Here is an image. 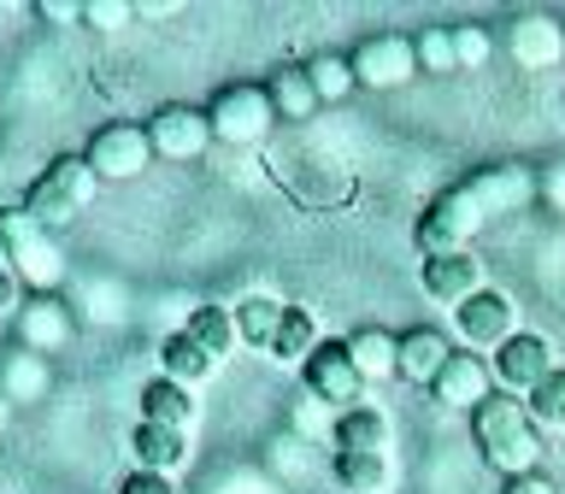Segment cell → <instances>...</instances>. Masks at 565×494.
<instances>
[{
  "instance_id": "6da1fadb",
  "label": "cell",
  "mask_w": 565,
  "mask_h": 494,
  "mask_svg": "<svg viewBox=\"0 0 565 494\" xmlns=\"http://www.w3.org/2000/svg\"><path fill=\"white\" fill-rule=\"evenodd\" d=\"M471 441H477V453H483V465L501 471V476L542 471V430H536V418H530V406L512 400V395H494V400L477 406Z\"/></svg>"
},
{
  "instance_id": "7a4b0ae2",
  "label": "cell",
  "mask_w": 565,
  "mask_h": 494,
  "mask_svg": "<svg viewBox=\"0 0 565 494\" xmlns=\"http://www.w3.org/2000/svg\"><path fill=\"white\" fill-rule=\"evenodd\" d=\"M0 265L18 277V289L53 294L65 282V254L24 206H0Z\"/></svg>"
},
{
  "instance_id": "3957f363",
  "label": "cell",
  "mask_w": 565,
  "mask_h": 494,
  "mask_svg": "<svg viewBox=\"0 0 565 494\" xmlns=\"http://www.w3.org/2000/svg\"><path fill=\"white\" fill-rule=\"evenodd\" d=\"M483 224H489V212L477 206V194L466 183H454V189H441L436 201L418 212L413 247H418L424 259H430V254H466V247L483 236Z\"/></svg>"
},
{
  "instance_id": "277c9868",
  "label": "cell",
  "mask_w": 565,
  "mask_h": 494,
  "mask_svg": "<svg viewBox=\"0 0 565 494\" xmlns=\"http://www.w3.org/2000/svg\"><path fill=\"white\" fill-rule=\"evenodd\" d=\"M88 201H95V171H88V159H83V153L47 159V171L24 189V212H30V218L42 224V229L71 224Z\"/></svg>"
},
{
  "instance_id": "5b68a950",
  "label": "cell",
  "mask_w": 565,
  "mask_h": 494,
  "mask_svg": "<svg viewBox=\"0 0 565 494\" xmlns=\"http://www.w3.org/2000/svg\"><path fill=\"white\" fill-rule=\"evenodd\" d=\"M206 124H212V141H224V148H259L277 124V106L265 95V83H230L212 95Z\"/></svg>"
},
{
  "instance_id": "8992f818",
  "label": "cell",
  "mask_w": 565,
  "mask_h": 494,
  "mask_svg": "<svg viewBox=\"0 0 565 494\" xmlns=\"http://www.w3.org/2000/svg\"><path fill=\"white\" fill-rule=\"evenodd\" d=\"M519 330H524L519 324V300H512L507 289H477L466 307L448 312V335L466 353H483V359H489L494 347H507Z\"/></svg>"
},
{
  "instance_id": "52a82bcc",
  "label": "cell",
  "mask_w": 565,
  "mask_h": 494,
  "mask_svg": "<svg viewBox=\"0 0 565 494\" xmlns=\"http://www.w3.org/2000/svg\"><path fill=\"white\" fill-rule=\"evenodd\" d=\"M300 388H307L312 400H324L335 418L353 412V406H365L371 383L360 377V365L348 359V342H318L312 359L300 365Z\"/></svg>"
},
{
  "instance_id": "ba28073f",
  "label": "cell",
  "mask_w": 565,
  "mask_h": 494,
  "mask_svg": "<svg viewBox=\"0 0 565 494\" xmlns=\"http://www.w3.org/2000/svg\"><path fill=\"white\" fill-rule=\"evenodd\" d=\"M88 171H95V183H130L153 165V141H148V124H100L95 136H88Z\"/></svg>"
},
{
  "instance_id": "9c48e42d",
  "label": "cell",
  "mask_w": 565,
  "mask_h": 494,
  "mask_svg": "<svg viewBox=\"0 0 565 494\" xmlns=\"http://www.w3.org/2000/svg\"><path fill=\"white\" fill-rule=\"evenodd\" d=\"M148 141H153V159H201L212 148V124H206V106H189V100H166L148 112Z\"/></svg>"
},
{
  "instance_id": "30bf717a",
  "label": "cell",
  "mask_w": 565,
  "mask_h": 494,
  "mask_svg": "<svg viewBox=\"0 0 565 494\" xmlns=\"http://www.w3.org/2000/svg\"><path fill=\"white\" fill-rule=\"evenodd\" d=\"M489 370H494V388H507L512 400H524L542 377H554L559 359H554V342H547V335L519 330L507 347H494V353H489Z\"/></svg>"
},
{
  "instance_id": "8fae6325",
  "label": "cell",
  "mask_w": 565,
  "mask_h": 494,
  "mask_svg": "<svg viewBox=\"0 0 565 494\" xmlns=\"http://www.w3.org/2000/svg\"><path fill=\"white\" fill-rule=\"evenodd\" d=\"M353 60V83L360 88H401L418 77V53H413V35H365L360 47L348 53Z\"/></svg>"
},
{
  "instance_id": "7c38bea8",
  "label": "cell",
  "mask_w": 565,
  "mask_h": 494,
  "mask_svg": "<svg viewBox=\"0 0 565 494\" xmlns=\"http://www.w3.org/2000/svg\"><path fill=\"white\" fill-rule=\"evenodd\" d=\"M418 282H424V294H430L436 307H448V312L466 307L477 289H489V282H483V259H477L471 247H466V254H430L418 265Z\"/></svg>"
},
{
  "instance_id": "4fadbf2b",
  "label": "cell",
  "mask_w": 565,
  "mask_h": 494,
  "mask_svg": "<svg viewBox=\"0 0 565 494\" xmlns=\"http://www.w3.org/2000/svg\"><path fill=\"white\" fill-rule=\"evenodd\" d=\"M71 335H77V318H71L65 300H53V294H30L24 307H18V347H30V353H60L71 347Z\"/></svg>"
},
{
  "instance_id": "5bb4252c",
  "label": "cell",
  "mask_w": 565,
  "mask_h": 494,
  "mask_svg": "<svg viewBox=\"0 0 565 494\" xmlns=\"http://www.w3.org/2000/svg\"><path fill=\"white\" fill-rule=\"evenodd\" d=\"M430 395L448 406V412H477L483 400H494V370H489L483 353H466V347H459L454 359H448V370L436 377Z\"/></svg>"
},
{
  "instance_id": "9a60e30c",
  "label": "cell",
  "mask_w": 565,
  "mask_h": 494,
  "mask_svg": "<svg viewBox=\"0 0 565 494\" xmlns=\"http://www.w3.org/2000/svg\"><path fill=\"white\" fill-rule=\"evenodd\" d=\"M466 189L477 194V206L489 212V224L536 201V176H530L524 165H483V171L466 176Z\"/></svg>"
},
{
  "instance_id": "2e32d148",
  "label": "cell",
  "mask_w": 565,
  "mask_h": 494,
  "mask_svg": "<svg viewBox=\"0 0 565 494\" xmlns=\"http://www.w3.org/2000/svg\"><path fill=\"white\" fill-rule=\"evenodd\" d=\"M454 335L448 330H436V324H413V330H401V377L413 383V388H436V377L448 370L454 359Z\"/></svg>"
},
{
  "instance_id": "e0dca14e",
  "label": "cell",
  "mask_w": 565,
  "mask_h": 494,
  "mask_svg": "<svg viewBox=\"0 0 565 494\" xmlns=\"http://www.w3.org/2000/svg\"><path fill=\"white\" fill-rule=\"evenodd\" d=\"M507 47L524 71H547V65L565 60V30H559V18H547V12H519Z\"/></svg>"
},
{
  "instance_id": "ac0fdd59",
  "label": "cell",
  "mask_w": 565,
  "mask_h": 494,
  "mask_svg": "<svg viewBox=\"0 0 565 494\" xmlns=\"http://www.w3.org/2000/svg\"><path fill=\"white\" fill-rule=\"evenodd\" d=\"M141 423H159V430L194 436V423H201V400H194L189 388L153 377V383H141Z\"/></svg>"
},
{
  "instance_id": "d6986e66",
  "label": "cell",
  "mask_w": 565,
  "mask_h": 494,
  "mask_svg": "<svg viewBox=\"0 0 565 494\" xmlns=\"http://www.w3.org/2000/svg\"><path fill=\"white\" fill-rule=\"evenodd\" d=\"M130 459H136V471L177 476V471H183V459H189V436L159 430V423H141V418H136V430H130Z\"/></svg>"
},
{
  "instance_id": "ffe728a7",
  "label": "cell",
  "mask_w": 565,
  "mask_h": 494,
  "mask_svg": "<svg viewBox=\"0 0 565 494\" xmlns=\"http://www.w3.org/2000/svg\"><path fill=\"white\" fill-rule=\"evenodd\" d=\"M348 359L360 365V377H365V383L401 377V335H388V330H377V324L353 330V335H348Z\"/></svg>"
},
{
  "instance_id": "44dd1931",
  "label": "cell",
  "mask_w": 565,
  "mask_h": 494,
  "mask_svg": "<svg viewBox=\"0 0 565 494\" xmlns=\"http://www.w3.org/2000/svg\"><path fill=\"white\" fill-rule=\"evenodd\" d=\"M335 453H388V412L377 400L353 406V412L335 418Z\"/></svg>"
},
{
  "instance_id": "7402d4cb",
  "label": "cell",
  "mask_w": 565,
  "mask_h": 494,
  "mask_svg": "<svg viewBox=\"0 0 565 494\" xmlns=\"http://www.w3.org/2000/svg\"><path fill=\"white\" fill-rule=\"evenodd\" d=\"M47 388H53V370H47L42 353L12 347L7 365H0V395H7L12 406H30V400H47Z\"/></svg>"
},
{
  "instance_id": "603a6c76",
  "label": "cell",
  "mask_w": 565,
  "mask_h": 494,
  "mask_svg": "<svg viewBox=\"0 0 565 494\" xmlns=\"http://www.w3.org/2000/svg\"><path fill=\"white\" fill-rule=\"evenodd\" d=\"M282 312H289V300H277V294H242L236 307H230V318H236V335H242V347L271 353V335H277V324H282Z\"/></svg>"
},
{
  "instance_id": "cb8c5ba5",
  "label": "cell",
  "mask_w": 565,
  "mask_h": 494,
  "mask_svg": "<svg viewBox=\"0 0 565 494\" xmlns=\"http://www.w3.org/2000/svg\"><path fill=\"white\" fill-rule=\"evenodd\" d=\"M212 370H218V365H212L183 330H171L166 342H159V377H166V383H177V388H189V395H194V388H201Z\"/></svg>"
},
{
  "instance_id": "d4e9b609",
  "label": "cell",
  "mask_w": 565,
  "mask_h": 494,
  "mask_svg": "<svg viewBox=\"0 0 565 494\" xmlns=\"http://www.w3.org/2000/svg\"><path fill=\"white\" fill-rule=\"evenodd\" d=\"M183 335L206 353L212 365H224L230 353H236V342H242V335H236V318H230L224 307H194V312L183 318Z\"/></svg>"
},
{
  "instance_id": "484cf974",
  "label": "cell",
  "mask_w": 565,
  "mask_h": 494,
  "mask_svg": "<svg viewBox=\"0 0 565 494\" xmlns=\"http://www.w3.org/2000/svg\"><path fill=\"white\" fill-rule=\"evenodd\" d=\"M265 95H271V106H277V118H289V124H307L318 106L312 95V83H307V65H282V71H271V83H265Z\"/></svg>"
},
{
  "instance_id": "4316f807",
  "label": "cell",
  "mask_w": 565,
  "mask_h": 494,
  "mask_svg": "<svg viewBox=\"0 0 565 494\" xmlns=\"http://www.w3.org/2000/svg\"><path fill=\"white\" fill-rule=\"evenodd\" d=\"M318 342H324V335H318V318L307 307H289L282 324H277V335H271V359L277 365H307Z\"/></svg>"
},
{
  "instance_id": "83f0119b",
  "label": "cell",
  "mask_w": 565,
  "mask_h": 494,
  "mask_svg": "<svg viewBox=\"0 0 565 494\" xmlns=\"http://www.w3.org/2000/svg\"><path fill=\"white\" fill-rule=\"evenodd\" d=\"M330 471H335V488H342V494H377V488H388V453H335Z\"/></svg>"
},
{
  "instance_id": "f1b7e54d",
  "label": "cell",
  "mask_w": 565,
  "mask_h": 494,
  "mask_svg": "<svg viewBox=\"0 0 565 494\" xmlns=\"http://www.w3.org/2000/svg\"><path fill=\"white\" fill-rule=\"evenodd\" d=\"M307 83H312V95L318 100H348L353 88V60L348 53H318V60H307Z\"/></svg>"
},
{
  "instance_id": "f546056e",
  "label": "cell",
  "mask_w": 565,
  "mask_h": 494,
  "mask_svg": "<svg viewBox=\"0 0 565 494\" xmlns=\"http://www.w3.org/2000/svg\"><path fill=\"white\" fill-rule=\"evenodd\" d=\"M289 436L295 441H307V448H318V441H330L335 436V412L324 400H312L307 388L295 395V406H289Z\"/></svg>"
},
{
  "instance_id": "4dcf8cb0",
  "label": "cell",
  "mask_w": 565,
  "mask_h": 494,
  "mask_svg": "<svg viewBox=\"0 0 565 494\" xmlns=\"http://www.w3.org/2000/svg\"><path fill=\"white\" fill-rule=\"evenodd\" d=\"M524 406H530V418H536V430H559L565 436V365L530 388Z\"/></svg>"
},
{
  "instance_id": "1f68e13d",
  "label": "cell",
  "mask_w": 565,
  "mask_h": 494,
  "mask_svg": "<svg viewBox=\"0 0 565 494\" xmlns=\"http://www.w3.org/2000/svg\"><path fill=\"white\" fill-rule=\"evenodd\" d=\"M413 53H418V71H430V77H454V71H459L454 30H418L413 35Z\"/></svg>"
},
{
  "instance_id": "d6a6232c",
  "label": "cell",
  "mask_w": 565,
  "mask_h": 494,
  "mask_svg": "<svg viewBox=\"0 0 565 494\" xmlns=\"http://www.w3.org/2000/svg\"><path fill=\"white\" fill-rule=\"evenodd\" d=\"M83 24L100 35H118L130 24V0H83Z\"/></svg>"
},
{
  "instance_id": "836d02e7",
  "label": "cell",
  "mask_w": 565,
  "mask_h": 494,
  "mask_svg": "<svg viewBox=\"0 0 565 494\" xmlns=\"http://www.w3.org/2000/svg\"><path fill=\"white\" fill-rule=\"evenodd\" d=\"M489 30L483 24H459L454 30V53H459V71H477V65H489Z\"/></svg>"
},
{
  "instance_id": "e575fe53",
  "label": "cell",
  "mask_w": 565,
  "mask_h": 494,
  "mask_svg": "<svg viewBox=\"0 0 565 494\" xmlns=\"http://www.w3.org/2000/svg\"><path fill=\"white\" fill-rule=\"evenodd\" d=\"M118 494H177V483L171 476H153V471H130Z\"/></svg>"
},
{
  "instance_id": "d590c367",
  "label": "cell",
  "mask_w": 565,
  "mask_h": 494,
  "mask_svg": "<svg viewBox=\"0 0 565 494\" xmlns=\"http://www.w3.org/2000/svg\"><path fill=\"white\" fill-rule=\"evenodd\" d=\"M501 494H559V488H554V476H547V471H524V476H507Z\"/></svg>"
},
{
  "instance_id": "8d00e7d4",
  "label": "cell",
  "mask_w": 565,
  "mask_h": 494,
  "mask_svg": "<svg viewBox=\"0 0 565 494\" xmlns=\"http://www.w3.org/2000/svg\"><path fill=\"white\" fill-rule=\"evenodd\" d=\"M18 307H24V289H18V277L0 265V318H18Z\"/></svg>"
},
{
  "instance_id": "74e56055",
  "label": "cell",
  "mask_w": 565,
  "mask_h": 494,
  "mask_svg": "<svg viewBox=\"0 0 565 494\" xmlns=\"http://www.w3.org/2000/svg\"><path fill=\"white\" fill-rule=\"evenodd\" d=\"M536 194H542V201L554 206V212H565V165L547 171V176H536Z\"/></svg>"
},
{
  "instance_id": "f35d334b",
  "label": "cell",
  "mask_w": 565,
  "mask_h": 494,
  "mask_svg": "<svg viewBox=\"0 0 565 494\" xmlns=\"http://www.w3.org/2000/svg\"><path fill=\"white\" fill-rule=\"evenodd\" d=\"M42 18H53V24H71V18H83V7H42Z\"/></svg>"
},
{
  "instance_id": "ab89813d",
  "label": "cell",
  "mask_w": 565,
  "mask_h": 494,
  "mask_svg": "<svg viewBox=\"0 0 565 494\" xmlns=\"http://www.w3.org/2000/svg\"><path fill=\"white\" fill-rule=\"evenodd\" d=\"M7 423H12V400L0 395V430H7Z\"/></svg>"
},
{
  "instance_id": "60d3db41",
  "label": "cell",
  "mask_w": 565,
  "mask_h": 494,
  "mask_svg": "<svg viewBox=\"0 0 565 494\" xmlns=\"http://www.w3.org/2000/svg\"><path fill=\"white\" fill-rule=\"evenodd\" d=\"M559 448H565V441H559Z\"/></svg>"
}]
</instances>
